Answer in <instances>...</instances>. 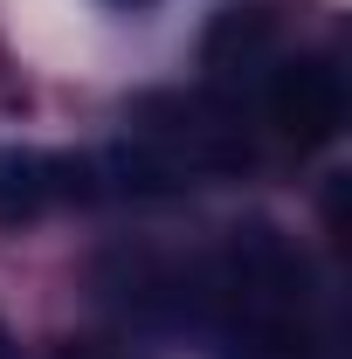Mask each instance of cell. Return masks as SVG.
Listing matches in <instances>:
<instances>
[{
  "mask_svg": "<svg viewBox=\"0 0 352 359\" xmlns=\"http://www.w3.org/2000/svg\"><path fill=\"white\" fill-rule=\"evenodd\" d=\"M208 325L221 339L215 359H332L311 269L269 222L228 235L221 263L208 269Z\"/></svg>",
  "mask_w": 352,
  "mask_h": 359,
  "instance_id": "1",
  "label": "cell"
},
{
  "mask_svg": "<svg viewBox=\"0 0 352 359\" xmlns=\"http://www.w3.org/2000/svg\"><path fill=\"white\" fill-rule=\"evenodd\" d=\"M0 359H21V353H14V339H7V325H0Z\"/></svg>",
  "mask_w": 352,
  "mask_h": 359,
  "instance_id": "7",
  "label": "cell"
},
{
  "mask_svg": "<svg viewBox=\"0 0 352 359\" xmlns=\"http://www.w3.org/2000/svg\"><path fill=\"white\" fill-rule=\"evenodd\" d=\"M118 7H152V0H118Z\"/></svg>",
  "mask_w": 352,
  "mask_h": 359,
  "instance_id": "8",
  "label": "cell"
},
{
  "mask_svg": "<svg viewBox=\"0 0 352 359\" xmlns=\"http://www.w3.org/2000/svg\"><path fill=\"white\" fill-rule=\"evenodd\" d=\"M111 201L104 152H0V222L21 228L55 208Z\"/></svg>",
  "mask_w": 352,
  "mask_h": 359,
  "instance_id": "3",
  "label": "cell"
},
{
  "mask_svg": "<svg viewBox=\"0 0 352 359\" xmlns=\"http://www.w3.org/2000/svg\"><path fill=\"white\" fill-rule=\"evenodd\" d=\"M138 138L166 166H180L187 180L194 173H228V166L249 159L235 104H221V97H145L138 104Z\"/></svg>",
  "mask_w": 352,
  "mask_h": 359,
  "instance_id": "2",
  "label": "cell"
},
{
  "mask_svg": "<svg viewBox=\"0 0 352 359\" xmlns=\"http://www.w3.org/2000/svg\"><path fill=\"white\" fill-rule=\"evenodd\" d=\"M269 42H276V35H269L263 14H228L215 35H208V69H215V83L242 90V83H256L263 69H276Z\"/></svg>",
  "mask_w": 352,
  "mask_h": 359,
  "instance_id": "5",
  "label": "cell"
},
{
  "mask_svg": "<svg viewBox=\"0 0 352 359\" xmlns=\"http://www.w3.org/2000/svg\"><path fill=\"white\" fill-rule=\"evenodd\" d=\"M55 359H138L125 346H104V339H69V346H55Z\"/></svg>",
  "mask_w": 352,
  "mask_h": 359,
  "instance_id": "6",
  "label": "cell"
},
{
  "mask_svg": "<svg viewBox=\"0 0 352 359\" xmlns=\"http://www.w3.org/2000/svg\"><path fill=\"white\" fill-rule=\"evenodd\" d=\"M263 111L290 145H332L346 125V76L325 55H276L263 76Z\"/></svg>",
  "mask_w": 352,
  "mask_h": 359,
  "instance_id": "4",
  "label": "cell"
}]
</instances>
